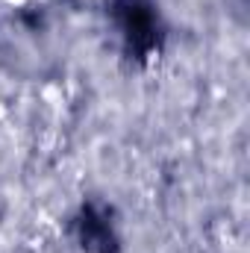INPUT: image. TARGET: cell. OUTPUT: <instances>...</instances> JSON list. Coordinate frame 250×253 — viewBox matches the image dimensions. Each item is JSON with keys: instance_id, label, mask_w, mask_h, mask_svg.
I'll use <instances>...</instances> for the list:
<instances>
[{"instance_id": "obj_1", "label": "cell", "mask_w": 250, "mask_h": 253, "mask_svg": "<svg viewBox=\"0 0 250 253\" xmlns=\"http://www.w3.org/2000/svg\"><path fill=\"white\" fill-rule=\"evenodd\" d=\"M115 18L121 24V33L126 39V47L135 59H144L159 44V21L153 9L144 0H118Z\"/></svg>"}, {"instance_id": "obj_2", "label": "cell", "mask_w": 250, "mask_h": 253, "mask_svg": "<svg viewBox=\"0 0 250 253\" xmlns=\"http://www.w3.org/2000/svg\"><path fill=\"white\" fill-rule=\"evenodd\" d=\"M77 233H80L83 251H88V253H115L118 251L115 230H112L109 218H106L97 206H85V209L80 212Z\"/></svg>"}]
</instances>
